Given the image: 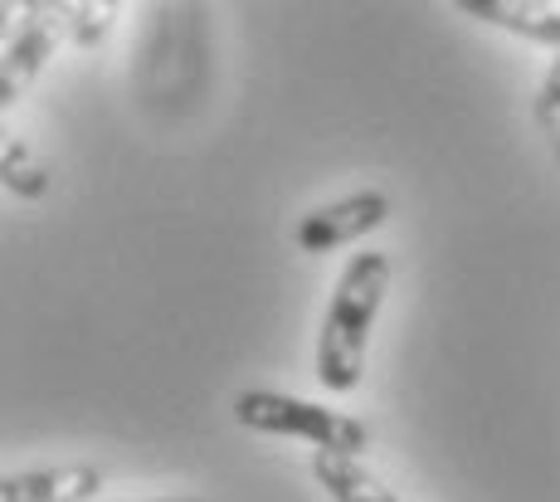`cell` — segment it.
<instances>
[{
    "instance_id": "cell-5",
    "label": "cell",
    "mask_w": 560,
    "mask_h": 502,
    "mask_svg": "<svg viewBox=\"0 0 560 502\" xmlns=\"http://www.w3.org/2000/svg\"><path fill=\"white\" fill-rule=\"evenodd\" d=\"M103 493V474L89 464H63V468H30V474H10L0 488V502H93Z\"/></svg>"
},
{
    "instance_id": "cell-11",
    "label": "cell",
    "mask_w": 560,
    "mask_h": 502,
    "mask_svg": "<svg viewBox=\"0 0 560 502\" xmlns=\"http://www.w3.org/2000/svg\"><path fill=\"white\" fill-rule=\"evenodd\" d=\"M156 502H196V498H156Z\"/></svg>"
},
{
    "instance_id": "cell-4",
    "label": "cell",
    "mask_w": 560,
    "mask_h": 502,
    "mask_svg": "<svg viewBox=\"0 0 560 502\" xmlns=\"http://www.w3.org/2000/svg\"><path fill=\"white\" fill-rule=\"evenodd\" d=\"M59 45V15L45 5H25L15 35L5 45V59H0V108H15L30 93V83L45 73V63Z\"/></svg>"
},
{
    "instance_id": "cell-2",
    "label": "cell",
    "mask_w": 560,
    "mask_h": 502,
    "mask_svg": "<svg viewBox=\"0 0 560 502\" xmlns=\"http://www.w3.org/2000/svg\"><path fill=\"white\" fill-rule=\"evenodd\" d=\"M234 420L258 434L303 440L312 444V454L361 458L365 444H371V430L357 415L331 410V405H312L303 395H283V390H240L234 395Z\"/></svg>"
},
{
    "instance_id": "cell-8",
    "label": "cell",
    "mask_w": 560,
    "mask_h": 502,
    "mask_svg": "<svg viewBox=\"0 0 560 502\" xmlns=\"http://www.w3.org/2000/svg\"><path fill=\"white\" fill-rule=\"evenodd\" d=\"M0 176H5V190H15L20 200H39L49 190V171L35 156V147L10 137L5 152H0Z\"/></svg>"
},
{
    "instance_id": "cell-1",
    "label": "cell",
    "mask_w": 560,
    "mask_h": 502,
    "mask_svg": "<svg viewBox=\"0 0 560 502\" xmlns=\"http://www.w3.org/2000/svg\"><path fill=\"white\" fill-rule=\"evenodd\" d=\"M390 259L381 249H357L331 288L327 317L317 332V381L331 395H351L365 376V347H371V327L381 313L385 293H390Z\"/></svg>"
},
{
    "instance_id": "cell-9",
    "label": "cell",
    "mask_w": 560,
    "mask_h": 502,
    "mask_svg": "<svg viewBox=\"0 0 560 502\" xmlns=\"http://www.w3.org/2000/svg\"><path fill=\"white\" fill-rule=\"evenodd\" d=\"M69 35H73V45H83V49H93V45H103L107 39V30H113V5H73L69 10Z\"/></svg>"
},
{
    "instance_id": "cell-10",
    "label": "cell",
    "mask_w": 560,
    "mask_h": 502,
    "mask_svg": "<svg viewBox=\"0 0 560 502\" xmlns=\"http://www.w3.org/2000/svg\"><path fill=\"white\" fill-rule=\"evenodd\" d=\"M536 117L551 132V142H560V55L551 63V73L541 79V98H536Z\"/></svg>"
},
{
    "instance_id": "cell-6",
    "label": "cell",
    "mask_w": 560,
    "mask_h": 502,
    "mask_svg": "<svg viewBox=\"0 0 560 502\" xmlns=\"http://www.w3.org/2000/svg\"><path fill=\"white\" fill-rule=\"evenodd\" d=\"M463 15L482 20V25L512 30V35L532 39V45H546L560 55V10L551 5H522V0H458Z\"/></svg>"
},
{
    "instance_id": "cell-3",
    "label": "cell",
    "mask_w": 560,
    "mask_h": 502,
    "mask_svg": "<svg viewBox=\"0 0 560 502\" xmlns=\"http://www.w3.org/2000/svg\"><path fill=\"white\" fill-rule=\"evenodd\" d=\"M395 215L390 196L385 190H351V196L331 200V206L307 210L303 224H298V249L303 254H327V249H347V244L375 234L385 220Z\"/></svg>"
},
{
    "instance_id": "cell-7",
    "label": "cell",
    "mask_w": 560,
    "mask_h": 502,
    "mask_svg": "<svg viewBox=\"0 0 560 502\" xmlns=\"http://www.w3.org/2000/svg\"><path fill=\"white\" fill-rule=\"evenodd\" d=\"M312 478L327 488L331 502H400L375 474H365L361 458L341 454H312Z\"/></svg>"
}]
</instances>
